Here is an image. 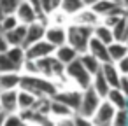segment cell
<instances>
[{
	"instance_id": "4316f807",
	"label": "cell",
	"mask_w": 128,
	"mask_h": 126,
	"mask_svg": "<svg viewBox=\"0 0 128 126\" xmlns=\"http://www.w3.org/2000/svg\"><path fill=\"white\" fill-rule=\"evenodd\" d=\"M20 25H21V23H20V19H18L16 14H6L2 19H0V32H2V33H7V32L14 30V28L20 26Z\"/></svg>"
},
{
	"instance_id": "836d02e7",
	"label": "cell",
	"mask_w": 128,
	"mask_h": 126,
	"mask_svg": "<svg viewBox=\"0 0 128 126\" xmlns=\"http://www.w3.org/2000/svg\"><path fill=\"white\" fill-rule=\"evenodd\" d=\"M116 65H118V68H119L121 75H128V54H126L121 61H118Z\"/></svg>"
},
{
	"instance_id": "5bb4252c",
	"label": "cell",
	"mask_w": 128,
	"mask_h": 126,
	"mask_svg": "<svg viewBox=\"0 0 128 126\" xmlns=\"http://www.w3.org/2000/svg\"><path fill=\"white\" fill-rule=\"evenodd\" d=\"M26 30H28L26 25H20V26H16L14 30L4 33V35H6V40H7V44H9V47H23L25 39H26Z\"/></svg>"
},
{
	"instance_id": "44dd1931",
	"label": "cell",
	"mask_w": 128,
	"mask_h": 126,
	"mask_svg": "<svg viewBox=\"0 0 128 126\" xmlns=\"http://www.w3.org/2000/svg\"><path fill=\"white\" fill-rule=\"evenodd\" d=\"M79 60H81V63L84 65V68H86L91 75H96V74L102 70V61L96 60V58H95L93 54H90L88 51L82 53V54H79Z\"/></svg>"
},
{
	"instance_id": "7c38bea8",
	"label": "cell",
	"mask_w": 128,
	"mask_h": 126,
	"mask_svg": "<svg viewBox=\"0 0 128 126\" xmlns=\"http://www.w3.org/2000/svg\"><path fill=\"white\" fill-rule=\"evenodd\" d=\"M46 40L51 42L54 47L65 46L67 44V26L48 25V28H46Z\"/></svg>"
},
{
	"instance_id": "9c48e42d",
	"label": "cell",
	"mask_w": 128,
	"mask_h": 126,
	"mask_svg": "<svg viewBox=\"0 0 128 126\" xmlns=\"http://www.w3.org/2000/svg\"><path fill=\"white\" fill-rule=\"evenodd\" d=\"M16 16H18L20 23L21 25H26V26L32 25V23H35V21H39V12L32 5L30 0H21L20 7L16 9Z\"/></svg>"
},
{
	"instance_id": "f35d334b",
	"label": "cell",
	"mask_w": 128,
	"mask_h": 126,
	"mask_svg": "<svg viewBox=\"0 0 128 126\" xmlns=\"http://www.w3.org/2000/svg\"><path fill=\"white\" fill-rule=\"evenodd\" d=\"M121 7H123L124 11H128V0H121Z\"/></svg>"
},
{
	"instance_id": "7402d4cb",
	"label": "cell",
	"mask_w": 128,
	"mask_h": 126,
	"mask_svg": "<svg viewBox=\"0 0 128 126\" xmlns=\"http://www.w3.org/2000/svg\"><path fill=\"white\" fill-rule=\"evenodd\" d=\"M91 88L105 100L107 98V95H109V91L112 89L110 88V84L107 82V79L104 77V74H102V70L96 74V75H93V82H91Z\"/></svg>"
},
{
	"instance_id": "ee69618b",
	"label": "cell",
	"mask_w": 128,
	"mask_h": 126,
	"mask_svg": "<svg viewBox=\"0 0 128 126\" xmlns=\"http://www.w3.org/2000/svg\"><path fill=\"white\" fill-rule=\"evenodd\" d=\"M0 110H2V109H0Z\"/></svg>"
},
{
	"instance_id": "9a60e30c",
	"label": "cell",
	"mask_w": 128,
	"mask_h": 126,
	"mask_svg": "<svg viewBox=\"0 0 128 126\" xmlns=\"http://www.w3.org/2000/svg\"><path fill=\"white\" fill-rule=\"evenodd\" d=\"M54 56H56V60H58L60 63H63V65L67 67V65H70L72 61H76V60L79 58V53H77V49H74L70 44H65V46L56 47Z\"/></svg>"
},
{
	"instance_id": "b9f144b4",
	"label": "cell",
	"mask_w": 128,
	"mask_h": 126,
	"mask_svg": "<svg viewBox=\"0 0 128 126\" xmlns=\"http://www.w3.org/2000/svg\"><path fill=\"white\" fill-rule=\"evenodd\" d=\"M124 44H126V46H128V39H126V40H124Z\"/></svg>"
},
{
	"instance_id": "8992f818",
	"label": "cell",
	"mask_w": 128,
	"mask_h": 126,
	"mask_svg": "<svg viewBox=\"0 0 128 126\" xmlns=\"http://www.w3.org/2000/svg\"><path fill=\"white\" fill-rule=\"evenodd\" d=\"M116 110H118V109H116L114 105H110L107 100H104V102L100 103V107L96 109V112L93 114L91 123H93L95 126H112Z\"/></svg>"
},
{
	"instance_id": "4dcf8cb0",
	"label": "cell",
	"mask_w": 128,
	"mask_h": 126,
	"mask_svg": "<svg viewBox=\"0 0 128 126\" xmlns=\"http://www.w3.org/2000/svg\"><path fill=\"white\" fill-rule=\"evenodd\" d=\"M4 126H30V123L20 112H16V114H7V119H6Z\"/></svg>"
},
{
	"instance_id": "5b68a950",
	"label": "cell",
	"mask_w": 128,
	"mask_h": 126,
	"mask_svg": "<svg viewBox=\"0 0 128 126\" xmlns=\"http://www.w3.org/2000/svg\"><path fill=\"white\" fill-rule=\"evenodd\" d=\"M53 100H58V102L65 103V105L70 107V109L76 112V116H77V112H79V109H81V102H82V91L77 89V88H62V89L54 95Z\"/></svg>"
},
{
	"instance_id": "d4e9b609",
	"label": "cell",
	"mask_w": 128,
	"mask_h": 126,
	"mask_svg": "<svg viewBox=\"0 0 128 126\" xmlns=\"http://www.w3.org/2000/svg\"><path fill=\"white\" fill-rule=\"evenodd\" d=\"M118 7H121L119 4H116V2H112V0H98V2L91 7L100 18H105V16H109L110 12H114Z\"/></svg>"
},
{
	"instance_id": "3957f363",
	"label": "cell",
	"mask_w": 128,
	"mask_h": 126,
	"mask_svg": "<svg viewBox=\"0 0 128 126\" xmlns=\"http://www.w3.org/2000/svg\"><path fill=\"white\" fill-rule=\"evenodd\" d=\"M65 75H67V81L72 82V86L77 88V89H81V91L91 88L93 75L84 68V65L81 63L79 58H77L76 61H72L70 65L65 67Z\"/></svg>"
},
{
	"instance_id": "ba28073f",
	"label": "cell",
	"mask_w": 128,
	"mask_h": 126,
	"mask_svg": "<svg viewBox=\"0 0 128 126\" xmlns=\"http://www.w3.org/2000/svg\"><path fill=\"white\" fill-rule=\"evenodd\" d=\"M70 23H74V25H81V26L95 28L96 25L102 23V18H100L91 7H82L79 12H76V14L70 18Z\"/></svg>"
},
{
	"instance_id": "2e32d148",
	"label": "cell",
	"mask_w": 128,
	"mask_h": 126,
	"mask_svg": "<svg viewBox=\"0 0 128 126\" xmlns=\"http://www.w3.org/2000/svg\"><path fill=\"white\" fill-rule=\"evenodd\" d=\"M49 116L60 121V119H70V117H76V112H74L70 107H67L65 103L58 102V100H51Z\"/></svg>"
},
{
	"instance_id": "d6986e66",
	"label": "cell",
	"mask_w": 128,
	"mask_h": 126,
	"mask_svg": "<svg viewBox=\"0 0 128 126\" xmlns=\"http://www.w3.org/2000/svg\"><path fill=\"white\" fill-rule=\"evenodd\" d=\"M37 102H39V98H37L34 93H30V91H26V89H20V93H18L20 112L34 110V109H35V105H37Z\"/></svg>"
},
{
	"instance_id": "cb8c5ba5",
	"label": "cell",
	"mask_w": 128,
	"mask_h": 126,
	"mask_svg": "<svg viewBox=\"0 0 128 126\" xmlns=\"http://www.w3.org/2000/svg\"><path fill=\"white\" fill-rule=\"evenodd\" d=\"M126 54H128V46H126L124 42L116 40V42L109 44V56H110V61H112V63L121 61Z\"/></svg>"
},
{
	"instance_id": "6da1fadb",
	"label": "cell",
	"mask_w": 128,
	"mask_h": 126,
	"mask_svg": "<svg viewBox=\"0 0 128 126\" xmlns=\"http://www.w3.org/2000/svg\"><path fill=\"white\" fill-rule=\"evenodd\" d=\"M20 89H26L34 93L37 98H54V95L62 89V86L48 77L42 75H30V74H21V84Z\"/></svg>"
},
{
	"instance_id": "7bdbcfd3",
	"label": "cell",
	"mask_w": 128,
	"mask_h": 126,
	"mask_svg": "<svg viewBox=\"0 0 128 126\" xmlns=\"http://www.w3.org/2000/svg\"><path fill=\"white\" fill-rule=\"evenodd\" d=\"M30 126H34V124H30Z\"/></svg>"
},
{
	"instance_id": "ffe728a7",
	"label": "cell",
	"mask_w": 128,
	"mask_h": 126,
	"mask_svg": "<svg viewBox=\"0 0 128 126\" xmlns=\"http://www.w3.org/2000/svg\"><path fill=\"white\" fill-rule=\"evenodd\" d=\"M93 37L95 39H98L100 42H104V44H112V42H116V37H114V32H112V28H109L107 25H104V23H100V25H96L95 28H93Z\"/></svg>"
},
{
	"instance_id": "4fadbf2b",
	"label": "cell",
	"mask_w": 128,
	"mask_h": 126,
	"mask_svg": "<svg viewBox=\"0 0 128 126\" xmlns=\"http://www.w3.org/2000/svg\"><path fill=\"white\" fill-rule=\"evenodd\" d=\"M88 53H90V54H93L96 60H100V61H102V65H104V63H110L109 46H107V44H104V42H100V40H98V39H95V37L90 40Z\"/></svg>"
},
{
	"instance_id": "484cf974",
	"label": "cell",
	"mask_w": 128,
	"mask_h": 126,
	"mask_svg": "<svg viewBox=\"0 0 128 126\" xmlns=\"http://www.w3.org/2000/svg\"><path fill=\"white\" fill-rule=\"evenodd\" d=\"M112 32H114L116 40H119V42H124L128 39V12L116 23V26L112 28Z\"/></svg>"
},
{
	"instance_id": "74e56055",
	"label": "cell",
	"mask_w": 128,
	"mask_h": 126,
	"mask_svg": "<svg viewBox=\"0 0 128 126\" xmlns=\"http://www.w3.org/2000/svg\"><path fill=\"white\" fill-rule=\"evenodd\" d=\"M6 119H7V114L0 110V126H4V124H6Z\"/></svg>"
},
{
	"instance_id": "603a6c76",
	"label": "cell",
	"mask_w": 128,
	"mask_h": 126,
	"mask_svg": "<svg viewBox=\"0 0 128 126\" xmlns=\"http://www.w3.org/2000/svg\"><path fill=\"white\" fill-rule=\"evenodd\" d=\"M110 105H114L118 110L119 109H126V105H128V98H126V95L119 89V88H112L110 91H109V95H107V98H105Z\"/></svg>"
},
{
	"instance_id": "1f68e13d",
	"label": "cell",
	"mask_w": 128,
	"mask_h": 126,
	"mask_svg": "<svg viewBox=\"0 0 128 126\" xmlns=\"http://www.w3.org/2000/svg\"><path fill=\"white\" fill-rule=\"evenodd\" d=\"M21 0H0V9L4 14H16V9L20 7Z\"/></svg>"
},
{
	"instance_id": "d590c367",
	"label": "cell",
	"mask_w": 128,
	"mask_h": 126,
	"mask_svg": "<svg viewBox=\"0 0 128 126\" xmlns=\"http://www.w3.org/2000/svg\"><path fill=\"white\" fill-rule=\"evenodd\" d=\"M9 49V44H7V40H6V35L0 32V53H6Z\"/></svg>"
},
{
	"instance_id": "30bf717a",
	"label": "cell",
	"mask_w": 128,
	"mask_h": 126,
	"mask_svg": "<svg viewBox=\"0 0 128 126\" xmlns=\"http://www.w3.org/2000/svg\"><path fill=\"white\" fill-rule=\"evenodd\" d=\"M18 93H20V89H11V91H2L0 93V109H2V112H6V114L20 112Z\"/></svg>"
},
{
	"instance_id": "7a4b0ae2",
	"label": "cell",
	"mask_w": 128,
	"mask_h": 126,
	"mask_svg": "<svg viewBox=\"0 0 128 126\" xmlns=\"http://www.w3.org/2000/svg\"><path fill=\"white\" fill-rule=\"evenodd\" d=\"M91 39H93V28L74 25V23H70L67 26V44H70L74 49H77L79 54L88 51Z\"/></svg>"
},
{
	"instance_id": "ac0fdd59",
	"label": "cell",
	"mask_w": 128,
	"mask_h": 126,
	"mask_svg": "<svg viewBox=\"0 0 128 126\" xmlns=\"http://www.w3.org/2000/svg\"><path fill=\"white\" fill-rule=\"evenodd\" d=\"M102 74H104V77L107 79V82L110 84V88H118L119 86V82H121V72H119V68H118V65L116 63H104L102 65Z\"/></svg>"
},
{
	"instance_id": "83f0119b",
	"label": "cell",
	"mask_w": 128,
	"mask_h": 126,
	"mask_svg": "<svg viewBox=\"0 0 128 126\" xmlns=\"http://www.w3.org/2000/svg\"><path fill=\"white\" fill-rule=\"evenodd\" d=\"M84 7L82 0H62V11H65L70 18Z\"/></svg>"
},
{
	"instance_id": "e575fe53",
	"label": "cell",
	"mask_w": 128,
	"mask_h": 126,
	"mask_svg": "<svg viewBox=\"0 0 128 126\" xmlns=\"http://www.w3.org/2000/svg\"><path fill=\"white\" fill-rule=\"evenodd\" d=\"M124 95H126V98H128V75H123L121 77V82H119V86H118Z\"/></svg>"
},
{
	"instance_id": "277c9868",
	"label": "cell",
	"mask_w": 128,
	"mask_h": 126,
	"mask_svg": "<svg viewBox=\"0 0 128 126\" xmlns=\"http://www.w3.org/2000/svg\"><path fill=\"white\" fill-rule=\"evenodd\" d=\"M104 102V98L93 89V88H88L82 91V102H81V109L77 112V116L81 117H86V119H91L93 114L96 112V109L100 107V103Z\"/></svg>"
},
{
	"instance_id": "8d00e7d4",
	"label": "cell",
	"mask_w": 128,
	"mask_h": 126,
	"mask_svg": "<svg viewBox=\"0 0 128 126\" xmlns=\"http://www.w3.org/2000/svg\"><path fill=\"white\" fill-rule=\"evenodd\" d=\"M98 2V0H82V4H84V7H93L95 4Z\"/></svg>"
},
{
	"instance_id": "52a82bcc",
	"label": "cell",
	"mask_w": 128,
	"mask_h": 126,
	"mask_svg": "<svg viewBox=\"0 0 128 126\" xmlns=\"http://www.w3.org/2000/svg\"><path fill=\"white\" fill-rule=\"evenodd\" d=\"M25 51H26V60L37 61V60H42V58L53 56L54 51H56V47H54L51 42H48V40L44 39V40H39V42L28 46Z\"/></svg>"
},
{
	"instance_id": "60d3db41",
	"label": "cell",
	"mask_w": 128,
	"mask_h": 126,
	"mask_svg": "<svg viewBox=\"0 0 128 126\" xmlns=\"http://www.w3.org/2000/svg\"><path fill=\"white\" fill-rule=\"evenodd\" d=\"M112 2H116V4H119V5H121V0H112Z\"/></svg>"
},
{
	"instance_id": "e0dca14e",
	"label": "cell",
	"mask_w": 128,
	"mask_h": 126,
	"mask_svg": "<svg viewBox=\"0 0 128 126\" xmlns=\"http://www.w3.org/2000/svg\"><path fill=\"white\" fill-rule=\"evenodd\" d=\"M20 84H21V74H18V72L0 74V93L11 91V89H20Z\"/></svg>"
},
{
	"instance_id": "f1b7e54d",
	"label": "cell",
	"mask_w": 128,
	"mask_h": 126,
	"mask_svg": "<svg viewBox=\"0 0 128 126\" xmlns=\"http://www.w3.org/2000/svg\"><path fill=\"white\" fill-rule=\"evenodd\" d=\"M9 72H18L21 74L16 65L11 61V58L7 56V53H0V74H9Z\"/></svg>"
},
{
	"instance_id": "d6a6232c",
	"label": "cell",
	"mask_w": 128,
	"mask_h": 126,
	"mask_svg": "<svg viewBox=\"0 0 128 126\" xmlns=\"http://www.w3.org/2000/svg\"><path fill=\"white\" fill-rule=\"evenodd\" d=\"M112 126H128V109H119V110H116Z\"/></svg>"
},
{
	"instance_id": "8fae6325",
	"label": "cell",
	"mask_w": 128,
	"mask_h": 126,
	"mask_svg": "<svg viewBox=\"0 0 128 126\" xmlns=\"http://www.w3.org/2000/svg\"><path fill=\"white\" fill-rule=\"evenodd\" d=\"M46 28H48V25H44V23H40V21H35V23L28 25L26 39H25L23 47L26 49L28 46L35 44V42H39V40H44V39H46Z\"/></svg>"
},
{
	"instance_id": "f546056e",
	"label": "cell",
	"mask_w": 128,
	"mask_h": 126,
	"mask_svg": "<svg viewBox=\"0 0 128 126\" xmlns=\"http://www.w3.org/2000/svg\"><path fill=\"white\" fill-rule=\"evenodd\" d=\"M39 2H40V7H42V12L46 16L62 9V0H39Z\"/></svg>"
},
{
	"instance_id": "ab89813d",
	"label": "cell",
	"mask_w": 128,
	"mask_h": 126,
	"mask_svg": "<svg viewBox=\"0 0 128 126\" xmlns=\"http://www.w3.org/2000/svg\"><path fill=\"white\" fill-rule=\"evenodd\" d=\"M4 16H6V14H4V12H2V9H0V19H2V18H4Z\"/></svg>"
}]
</instances>
